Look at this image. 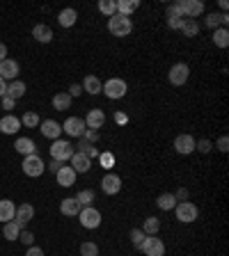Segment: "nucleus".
<instances>
[{
	"label": "nucleus",
	"mask_w": 229,
	"mask_h": 256,
	"mask_svg": "<svg viewBox=\"0 0 229 256\" xmlns=\"http://www.w3.org/2000/svg\"><path fill=\"white\" fill-rule=\"evenodd\" d=\"M140 250L145 252V256H165V245H163V240L156 238V236H145Z\"/></svg>",
	"instance_id": "6e6552de"
},
{
	"label": "nucleus",
	"mask_w": 229,
	"mask_h": 256,
	"mask_svg": "<svg viewBox=\"0 0 229 256\" xmlns=\"http://www.w3.org/2000/svg\"><path fill=\"white\" fill-rule=\"evenodd\" d=\"M66 94L71 96V99H78V96H83V94H85V92H83V85H71Z\"/></svg>",
	"instance_id": "79ce46f5"
},
{
	"label": "nucleus",
	"mask_w": 229,
	"mask_h": 256,
	"mask_svg": "<svg viewBox=\"0 0 229 256\" xmlns=\"http://www.w3.org/2000/svg\"><path fill=\"white\" fill-rule=\"evenodd\" d=\"M90 167H92V160L85 154L76 151V154L71 155V169L76 174H87V172H90Z\"/></svg>",
	"instance_id": "f3484780"
},
{
	"label": "nucleus",
	"mask_w": 229,
	"mask_h": 256,
	"mask_svg": "<svg viewBox=\"0 0 229 256\" xmlns=\"http://www.w3.org/2000/svg\"><path fill=\"white\" fill-rule=\"evenodd\" d=\"M83 140H87V142H97L99 140V131H90V128H87V131H85V135H83Z\"/></svg>",
	"instance_id": "37998d69"
},
{
	"label": "nucleus",
	"mask_w": 229,
	"mask_h": 256,
	"mask_svg": "<svg viewBox=\"0 0 229 256\" xmlns=\"http://www.w3.org/2000/svg\"><path fill=\"white\" fill-rule=\"evenodd\" d=\"M78 220L85 229H97V226L101 224V213H99L94 206H87V208H80Z\"/></svg>",
	"instance_id": "1a4fd4ad"
},
{
	"label": "nucleus",
	"mask_w": 229,
	"mask_h": 256,
	"mask_svg": "<svg viewBox=\"0 0 229 256\" xmlns=\"http://www.w3.org/2000/svg\"><path fill=\"white\" fill-rule=\"evenodd\" d=\"M21 167H23V174H25V176H32V179H37V176H42V174L46 172V162H44L37 154L25 155L23 162H21Z\"/></svg>",
	"instance_id": "20e7f679"
},
{
	"label": "nucleus",
	"mask_w": 229,
	"mask_h": 256,
	"mask_svg": "<svg viewBox=\"0 0 229 256\" xmlns=\"http://www.w3.org/2000/svg\"><path fill=\"white\" fill-rule=\"evenodd\" d=\"M128 238H131L133 247L140 250V245H142V240H145V231H142V229H133V231L128 233Z\"/></svg>",
	"instance_id": "e433bc0d"
},
{
	"label": "nucleus",
	"mask_w": 229,
	"mask_h": 256,
	"mask_svg": "<svg viewBox=\"0 0 229 256\" xmlns=\"http://www.w3.org/2000/svg\"><path fill=\"white\" fill-rule=\"evenodd\" d=\"M174 213H176V220L183 222V224H190L199 217V210L193 202H181L174 206Z\"/></svg>",
	"instance_id": "423d86ee"
},
{
	"label": "nucleus",
	"mask_w": 229,
	"mask_h": 256,
	"mask_svg": "<svg viewBox=\"0 0 229 256\" xmlns=\"http://www.w3.org/2000/svg\"><path fill=\"white\" fill-rule=\"evenodd\" d=\"M39 124H42V119H39V114L32 112V110H28V112L23 114V119H21V126H25V128H37Z\"/></svg>",
	"instance_id": "c9c22d12"
},
{
	"label": "nucleus",
	"mask_w": 229,
	"mask_h": 256,
	"mask_svg": "<svg viewBox=\"0 0 229 256\" xmlns=\"http://www.w3.org/2000/svg\"><path fill=\"white\" fill-rule=\"evenodd\" d=\"M18 240H21V243L23 245H28V247H32V245H35V236H32V231H21V236H18Z\"/></svg>",
	"instance_id": "a19ab883"
},
{
	"label": "nucleus",
	"mask_w": 229,
	"mask_h": 256,
	"mask_svg": "<svg viewBox=\"0 0 229 256\" xmlns=\"http://www.w3.org/2000/svg\"><path fill=\"white\" fill-rule=\"evenodd\" d=\"M108 32L113 37H128L133 32V23L128 16H119V14H114V16L108 18Z\"/></svg>",
	"instance_id": "f257e3e1"
},
{
	"label": "nucleus",
	"mask_w": 229,
	"mask_h": 256,
	"mask_svg": "<svg viewBox=\"0 0 229 256\" xmlns=\"http://www.w3.org/2000/svg\"><path fill=\"white\" fill-rule=\"evenodd\" d=\"M35 217V206L32 204H21L16 206V215H14V222H16L21 229H25V224Z\"/></svg>",
	"instance_id": "f8f14e48"
},
{
	"label": "nucleus",
	"mask_w": 229,
	"mask_h": 256,
	"mask_svg": "<svg viewBox=\"0 0 229 256\" xmlns=\"http://www.w3.org/2000/svg\"><path fill=\"white\" fill-rule=\"evenodd\" d=\"M227 7H229V2H227V0H220V9H223L225 14H227Z\"/></svg>",
	"instance_id": "5fc2aeb1"
},
{
	"label": "nucleus",
	"mask_w": 229,
	"mask_h": 256,
	"mask_svg": "<svg viewBox=\"0 0 229 256\" xmlns=\"http://www.w3.org/2000/svg\"><path fill=\"white\" fill-rule=\"evenodd\" d=\"M114 121H117V124H126L128 117H126V114H121V112H117V114H114Z\"/></svg>",
	"instance_id": "8fccbe9b"
},
{
	"label": "nucleus",
	"mask_w": 229,
	"mask_h": 256,
	"mask_svg": "<svg viewBox=\"0 0 229 256\" xmlns=\"http://www.w3.org/2000/svg\"><path fill=\"white\" fill-rule=\"evenodd\" d=\"M87 126H85V119L80 117H69V119L62 124V133H66L69 137H83Z\"/></svg>",
	"instance_id": "9d476101"
},
{
	"label": "nucleus",
	"mask_w": 229,
	"mask_h": 256,
	"mask_svg": "<svg viewBox=\"0 0 229 256\" xmlns=\"http://www.w3.org/2000/svg\"><path fill=\"white\" fill-rule=\"evenodd\" d=\"M181 25H183V18L181 16H168V28L170 30H181Z\"/></svg>",
	"instance_id": "ea45409f"
},
{
	"label": "nucleus",
	"mask_w": 229,
	"mask_h": 256,
	"mask_svg": "<svg viewBox=\"0 0 229 256\" xmlns=\"http://www.w3.org/2000/svg\"><path fill=\"white\" fill-rule=\"evenodd\" d=\"M103 94L108 96V99H113V101H117V99H124L128 92V85L124 78H110V80H106V85H103Z\"/></svg>",
	"instance_id": "f03ea898"
},
{
	"label": "nucleus",
	"mask_w": 229,
	"mask_h": 256,
	"mask_svg": "<svg viewBox=\"0 0 229 256\" xmlns=\"http://www.w3.org/2000/svg\"><path fill=\"white\" fill-rule=\"evenodd\" d=\"M55 176H57V183H60L62 188H71V185L76 183V172L71 169V165H62Z\"/></svg>",
	"instance_id": "6ab92c4d"
},
{
	"label": "nucleus",
	"mask_w": 229,
	"mask_h": 256,
	"mask_svg": "<svg viewBox=\"0 0 229 256\" xmlns=\"http://www.w3.org/2000/svg\"><path fill=\"white\" fill-rule=\"evenodd\" d=\"M73 154H76V149H73V144L69 142V140H55V142L51 144V158L57 162L71 160Z\"/></svg>",
	"instance_id": "7ed1b4c3"
},
{
	"label": "nucleus",
	"mask_w": 229,
	"mask_h": 256,
	"mask_svg": "<svg viewBox=\"0 0 229 256\" xmlns=\"http://www.w3.org/2000/svg\"><path fill=\"white\" fill-rule=\"evenodd\" d=\"M14 149L23 155H32V154H37V144L32 142L30 137H18L16 144H14Z\"/></svg>",
	"instance_id": "393cba45"
},
{
	"label": "nucleus",
	"mask_w": 229,
	"mask_h": 256,
	"mask_svg": "<svg viewBox=\"0 0 229 256\" xmlns=\"http://www.w3.org/2000/svg\"><path fill=\"white\" fill-rule=\"evenodd\" d=\"M76 21H78V12L71 9V7H66V9H62V12L57 14V23H60L62 28H71V25H76Z\"/></svg>",
	"instance_id": "5701e85b"
},
{
	"label": "nucleus",
	"mask_w": 229,
	"mask_h": 256,
	"mask_svg": "<svg viewBox=\"0 0 229 256\" xmlns=\"http://www.w3.org/2000/svg\"><path fill=\"white\" fill-rule=\"evenodd\" d=\"M174 151L181 155H188L195 151V137L193 135H176L174 137Z\"/></svg>",
	"instance_id": "4468645a"
},
{
	"label": "nucleus",
	"mask_w": 229,
	"mask_h": 256,
	"mask_svg": "<svg viewBox=\"0 0 229 256\" xmlns=\"http://www.w3.org/2000/svg\"><path fill=\"white\" fill-rule=\"evenodd\" d=\"M176 204H179V202H176L174 192H163V195L156 199V206H158L161 210H174Z\"/></svg>",
	"instance_id": "bb28decb"
},
{
	"label": "nucleus",
	"mask_w": 229,
	"mask_h": 256,
	"mask_svg": "<svg viewBox=\"0 0 229 256\" xmlns=\"http://www.w3.org/2000/svg\"><path fill=\"white\" fill-rule=\"evenodd\" d=\"M7 60V46L5 44H0V62Z\"/></svg>",
	"instance_id": "3c124183"
},
{
	"label": "nucleus",
	"mask_w": 229,
	"mask_h": 256,
	"mask_svg": "<svg viewBox=\"0 0 229 256\" xmlns=\"http://www.w3.org/2000/svg\"><path fill=\"white\" fill-rule=\"evenodd\" d=\"M213 44H216L218 48H227L229 46V30L227 28H218V30H213Z\"/></svg>",
	"instance_id": "7c9ffc66"
},
{
	"label": "nucleus",
	"mask_w": 229,
	"mask_h": 256,
	"mask_svg": "<svg viewBox=\"0 0 229 256\" xmlns=\"http://www.w3.org/2000/svg\"><path fill=\"white\" fill-rule=\"evenodd\" d=\"M101 90H103V83L99 80L97 76H87V78L83 80V92H87L90 96L101 94Z\"/></svg>",
	"instance_id": "b1692460"
},
{
	"label": "nucleus",
	"mask_w": 229,
	"mask_h": 256,
	"mask_svg": "<svg viewBox=\"0 0 229 256\" xmlns=\"http://www.w3.org/2000/svg\"><path fill=\"white\" fill-rule=\"evenodd\" d=\"M181 32L186 37H197L199 35V25L193 18H183V25H181Z\"/></svg>",
	"instance_id": "72a5a7b5"
},
{
	"label": "nucleus",
	"mask_w": 229,
	"mask_h": 256,
	"mask_svg": "<svg viewBox=\"0 0 229 256\" xmlns=\"http://www.w3.org/2000/svg\"><path fill=\"white\" fill-rule=\"evenodd\" d=\"M21 131V119L14 117V114H5L2 119H0V133L2 135H14V133Z\"/></svg>",
	"instance_id": "dca6fc26"
},
{
	"label": "nucleus",
	"mask_w": 229,
	"mask_h": 256,
	"mask_svg": "<svg viewBox=\"0 0 229 256\" xmlns=\"http://www.w3.org/2000/svg\"><path fill=\"white\" fill-rule=\"evenodd\" d=\"M60 162H57V160H53V162H51V172H55V174H57V169H60Z\"/></svg>",
	"instance_id": "864d4df0"
},
{
	"label": "nucleus",
	"mask_w": 229,
	"mask_h": 256,
	"mask_svg": "<svg viewBox=\"0 0 229 256\" xmlns=\"http://www.w3.org/2000/svg\"><path fill=\"white\" fill-rule=\"evenodd\" d=\"M18 71H21V69H18V62L16 60H9V57H7V60L0 62V78H2L5 83H7V80H16Z\"/></svg>",
	"instance_id": "2eb2a0df"
},
{
	"label": "nucleus",
	"mask_w": 229,
	"mask_h": 256,
	"mask_svg": "<svg viewBox=\"0 0 229 256\" xmlns=\"http://www.w3.org/2000/svg\"><path fill=\"white\" fill-rule=\"evenodd\" d=\"M195 149H197L199 154H209V151L213 149V142L211 140H199V142H195Z\"/></svg>",
	"instance_id": "58836bf2"
},
{
	"label": "nucleus",
	"mask_w": 229,
	"mask_h": 256,
	"mask_svg": "<svg viewBox=\"0 0 229 256\" xmlns=\"http://www.w3.org/2000/svg\"><path fill=\"white\" fill-rule=\"evenodd\" d=\"M138 0H117V14L119 16H131L133 12H138Z\"/></svg>",
	"instance_id": "a878e982"
},
{
	"label": "nucleus",
	"mask_w": 229,
	"mask_h": 256,
	"mask_svg": "<svg viewBox=\"0 0 229 256\" xmlns=\"http://www.w3.org/2000/svg\"><path fill=\"white\" fill-rule=\"evenodd\" d=\"M76 202H78L83 208L92 206V204H94V190H90V188H87V190H80L78 195H76Z\"/></svg>",
	"instance_id": "f704fd0d"
},
{
	"label": "nucleus",
	"mask_w": 229,
	"mask_h": 256,
	"mask_svg": "<svg viewBox=\"0 0 229 256\" xmlns=\"http://www.w3.org/2000/svg\"><path fill=\"white\" fill-rule=\"evenodd\" d=\"M21 231H23V229H21V226H18L14 220H12V222H7V224L2 226V236H5V240H18Z\"/></svg>",
	"instance_id": "c756f323"
},
{
	"label": "nucleus",
	"mask_w": 229,
	"mask_h": 256,
	"mask_svg": "<svg viewBox=\"0 0 229 256\" xmlns=\"http://www.w3.org/2000/svg\"><path fill=\"white\" fill-rule=\"evenodd\" d=\"M5 94H7V83L2 80V78H0V99H2Z\"/></svg>",
	"instance_id": "603ef678"
},
{
	"label": "nucleus",
	"mask_w": 229,
	"mask_h": 256,
	"mask_svg": "<svg viewBox=\"0 0 229 256\" xmlns=\"http://www.w3.org/2000/svg\"><path fill=\"white\" fill-rule=\"evenodd\" d=\"M176 202H188V190L186 188H179V192H174Z\"/></svg>",
	"instance_id": "de8ad7c7"
},
{
	"label": "nucleus",
	"mask_w": 229,
	"mask_h": 256,
	"mask_svg": "<svg viewBox=\"0 0 229 256\" xmlns=\"http://www.w3.org/2000/svg\"><path fill=\"white\" fill-rule=\"evenodd\" d=\"M71 96L66 94V92H60V94H55L53 96V107L57 110V112H66L69 107H71Z\"/></svg>",
	"instance_id": "cd10ccee"
},
{
	"label": "nucleus",
	"mask_w": 229,
	"mask_h": 256,
	"mask_svg": "<svg viewBox=\"0 0 229 256\" xmlns=\"http://www.w3.org/2000/svg\"><path fill=\"white\" fill-rule=\"evenodd\" d=\"M188 76H190V66H188L186 62H176V64L170 66V71H168V80H170V85H174V87L186 85Z\"/></svg>",
	"instance_id": "39448f33"
},
{
	"label": "nucleus",
	"mask_w": 229,
	"mask_h": 256,
	"mask_svg": "<svg viewBox=\"0 0 229 256\" xmlns=\"http://www.w3.org/2000/svg\"><path fill=\"white\" fill-rule=\"evenodd\" d=\"M101 190L106 192L108 197L119 195V190H121V179L117 176V174H106V176L101 179Z\"/></svg>",
	"instance_id": "9b49d317"
},
{
	"label": "nucleus",
	"mask_w": 229,
	"mask_h": 256,
	"mask_svg": "<svg viewBox=\"0 0 229 256\" xmlns=\"http://www.w3.org/2000/svg\"><path fill=\"white\" fill-rule=\"evenodd\" d=\"M14 105H16V101H14V99H9V96H2V110H14Z\"/></svg>",
	"instance_id": "a18cd8bd"
},
{
	"label": "nucleus",
	"mask_w": 229,
	"mask_h": 256,
	"mask_svg": "<svg viewBox=\"0 0 229 256\" xmlns=\"http://www.w3.org/2000/svg\"><path fill=\"white\" fill-rule=\"evenodd\" d=\"M99 12L106 16H114L117 14V0H99Z\"/></svg>",
	"instance_id": "473e14b6"
},
{
	"label": "nucleus",
	"mask_w": 229,
	"mask_h": 256,
	"mask_svg": "<svg viewBox=\"0 0 229 256\" xmlns=\"http://www.w3.org/2000/svg\"><path fill=\"white\" fill-rule=\"evenodd\" d=\"M32 37H35L39 44H51L53 42V30H51V25L46 23H37L35 28H32Z\"/></svg>",
	"instance_id": "aec40b11"
},
{
	"label": "nucleus",
	"mask_w": 229,
	"mask_h": 256,
	"mask_svg": "<svg viewBox=\"0 0 229 256\" xmlns=\"http://www.w3.org/2000/svg\"><path fill=\"white\" fill-rule=\"evenodd\" d=\"M39 128H42V135L49 137V140H60L62 135V124H57L55 119H44L42 124H39Z\"/></svg>",
	"instance_id": "ddd939ff"
},
{
	"label": "nucleus",
	"mask_w": 229,
	"mask_h": 256,
	"mask_svg": "<svg viewBox=\"0 0 229 256\" xmlns=\"http://www.w3.org/2000/svg\"><path fill=\"white\" fill-rule=\"evenodd\" d=\"M80 256H99L97 243H83L80 245Z\"/></svg>",
	"instance_id": "4c0bfd02"
},
{
	"label": "nucleus",
	"mask_w": 229,
	"mask_h": 256,
	"mask_svg": "<svg viewBox=\"0 0 229 256\" xmlns=\"http://www.w3.org/2000/svg\"><path fill=\"white\" fill-rule=\"evenodd\" d=\"M218 149L223 151V154H227V149H229V137L227 135H223L220 140H218Z\"/></svg>",
	"instance_id": "c03bdc74"
},
{
	"label": "nucleus",
	"mask_w": 229,
	"mask_h": 256,
	"mask_svg": "<svg viewBox=\"0 0 229 256\" xmlns=\"http://www.w3.org/2000/svg\"><path fill=\"white\" fill-rule=\"evenodd\" d=\"M14 215H16V206L12 199H0V222L7 224L14 220Z\"/></svg>",
	"instance_id": "4be33fe9"
},
{
	"label": "nucleus",
	"mask_w": 229,
	"mask_h": 256,
	"mask_svg": "<svg viewBox=\"0 0 229 256\" xmlns=\"http://www.w3.org/2000/svg\"><path fill=\"white\" fill-rule=\"evenodd\" d=\"M179 12L183 18H197L204 14V2L202 0H181L179 2Z\"/></svg>",
	"instance_id": "0eeeda50"
},
{
	"label": "nucleus",
	"mask_w": 229,
	"mask_h": 256,
	"mask_svg": "<svg viewBox=\"0 0 229 256\" xmlns=\"http://www.w3.org/2000/svg\"><path fill=\"white\" fill-rule=\"evenodd\" d=\"M25 94V83L23 80H12V83L7 85V94L5 96H9V99H14V101H18V99H21V96Z\"/></svg>",
	"instance_id": "c85d7f7f"
},
{
	"label": "nucleus",
	"mask_w": 229,
	"mask_h": 256,
	"mask_svg": "<svg viewBox=\"0 0 229 256\" xmlns=\"http://www.w3.org/2000/svg\"><path fill=\"white\" fill-rule=\"evenodd\" d=\"M25 256H44V250H42V247H35V245H32V247H28Z\"/></svg>",
	"instance_id": "49530a36"
},
{
	"label": "nucleus",
	"mask_w": 229,
	"mask_h": 256,
	"mask_svg": "<svg viewBox=\"0 0 229 256\" xmlns=\"http://www.w3.org/2000/svg\"><path fill=\"white\" fill-rule=\"evenodd\" d=\"M99 158H101V165L103 167H113V155H110V154H101Z\"/></svg>",
	"instance_id": "09e8293b"
},
{
	"label": "nucleus",
	"mask_w": 229,
	"mask_h": 256,
	"mask_svg": "<svg viewBox=\"0 0 229 256\" xmlns=\"http://www.w3.org/2000/svg\"><path fill=\"white\" fill-rule=\"evenodd\" d=\"M80 208H83V206L76 202V197H66V199H62V202H60V213L66 215V217H73V215H78Z\"/></svg>",
	"instance_id": "412c9836"
},
{
	"label": "nucleus",
	"mask_w": 229,
	"mask_h": 256,
	"mask_svg": "<svg viewBox=\"0 0 229 256\" xmlns=\"http://www.w3.org/2000/svg\"><path fill=\"white\" fill-rule=\"evenodd\" d=\"M142 231H145V236H156L158 231H161V220L158 217H147L145 224H142Z\"/></svg>",
	"instance_id": "2f4dec72"
},
{
	"label": "nucleus",
	"mask_w": 229,
	"mask_h": 256,
	"mask_svg": "<svg viewBox=\"0 0 229 256\" xmlns=\"http://www.w3.org/2000/svg\"><path fill=\"white\" fill-rule=\"evenodd\" d=\"M103 124H106V112H103V110L94 107V110H90V112H87V119H85V126H87L90 131H99V128H101Z\"/></svg>",
	"instance_id": "a211bd4d"
}]
</instances>
